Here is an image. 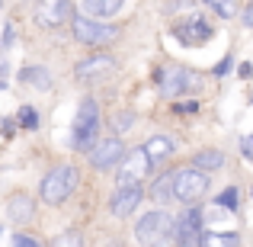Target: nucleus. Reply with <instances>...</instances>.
Segmentation results:
<instances>
[{
    "label": "nucleus",
    "mask_w": 253,
    "mask_h": 247,
    "mask_svg": "<svg viewBox=\"0 0 253 247\" xmlns=\"http://www.w3.org/2000/svg\"><path fill=\"white\" fill-rule=\"evenodd\" d=\"M112 129L116 132H128L131 129V112H116V116H112Z\"/></svg>",
    "instance_id": "nucleus-23"
},
{
    "label": "nucleus",
    "mask_w": 253,
    "mask_h": 247,
    "mask_svg": "<svg viewBox=\"0 0 253 247\" xmlns=\"http://www.w3.org/2000/svg\"><path fill=\"white\" fill-rule=\"evenodd\" d=\"M151 196H154L157 202H173V173L161 177L154 186H151Z\"/></svg>",
    "instance_id": "nucleus-19"
},
{
    "label": "nucleus",
    "mask_w": 253,
    "mask_h": 247,
    "mask_svg": "<svg viewBox=\"0 0 253 247\" xmlns=\"http://www.w3.org/2000/svg\"><path fill=\"white\" fill-rule=\"evenodd\" d=\"M221 209H228V212H237V190L234 186H228L224 193H218V199H215Z\"/></svg>",
    "instance_id": "nucleus-21"
},
{
    "label": "nucleus",
    "mask_w": 253,
    "mask_h": 247,
    "mask_svg": "<svg viewBox=\"0 0 253 247\" xmlns=\"http://www.w3.org/2000/svg\"><path fill=\"white\" fill-rule=\"evenodd\" d=\"M19 84H29V87H36V90H48V87H51V74H48V68L29 64V68L19 71Z\"/></svg>",
    "instance_id": "nucleus-16"
},
{
    "label": "nucleus",
    "mask_w": 253,
    "mask_h": 247,
    "mask_svg": "<svg viewBox=\"0 0 253 247\" xmlns=\"http://www.w3.org/2000/svg\"><path fill=\"white\" fill-rule=\"evenodd\" d=\"M122 6H125V0H84L86 16H96V19H109V16H116Z\"/></svg>",
    "instance_id": "nucleus-14"
},
{
    "label": "nucleus",
    "mask_w": 253,
    "mask_h": 247,
    "mask_svg": "<svg viewBox=\"0 0 253 247\" xmlns=\"http://www.w3.org/2000/svg\"><path fill=\"white\" fill-rule=\"evenodd\" d=\"M244 23H247V26H253V3L247 6V10H244Z\"/></svg>",
    "instance_id": "nucleus-31"
},
{
    "label": "nucleus",
    "mask_w": 253,
    "mask_h": 247,
    "mask_svg": "<svg viewBox=\"0 0 253 247\" xmlns=\"http://www.w3.org/2000/svg\"><path fill=\"white\" fill-rule=\"evenodd\" d=\"M135 238L141 244H157V241H167L173 238V218L167 212H148V215L138 218L135 225Z\"/></svg>",
    "instance_id": "nucleus-6"
},
{
    "label": "nucleus",
    "mask_w": 253,
    "mask_h": 247,
    "mask_svg": "<svg viewBox=\"0 0 253 247\" xmlns=\"http://www.w3.org/2000/svg\"><path fill=\"white\" fill-rule=\"evenodd\" d=\"M77 177H81V173H77V167H71V164H61V167H55V170H48L42 177V183H39L42 202H48V205L64 202V199L77 190Z\"/></svg>",
    "instance_id": "nucleus-1"
},
{
    "label": "nucleus",
    "mask_w": 253,
    "mask_h": 247,
    "mask_svg": "<svg viewBox=\"0 0 253 247\" xmlns=\"http://www.w3.org/2000/svg\"><path fill=\"white\" fill-rule=\"evenodd\" d=\"M3 135H6V138L13 135V119H3Z\"/></svg>",
    "instance_id": "nucleus-32"
},
{
    "label": "nucleus",
    "mask_w": 253,
    "mask_h": 247,
    "mask_svg": "<svg viewBox=\"0 0 253 247\" xmlns=\"http://www.w3.org/2000/svg\"><path fill=\"white\" fill-rule=\"evenodd\" d=\"M211 32H215V29H211V23H209V19H202V16H199V19H186V23H176V26H173V36H176L183 45L209 42Z\"/></svg>",
    "instance_id": "nucleus-11"
},
{
    "label": "nucleus",
    "mask_w": 253,
    "mask_h": 247,
    "mask_svg": "<svg viewBox=\"0 0 253 247\" xmlns=\"http://www.w3.org/2000/svg\"><path fill=\"white\" fill-rule=\"evenodd\" d=\"M13 244H16V247H36L39 241H36V238H29V235H19V231H16V235H13Z\"/></svg>",
    "instance_id": "nucleus-26"
},
{
    "label": "nucleus",
    "mask_w": 253,
    "mask_h": 247,
    "mask_svg": "<svg viewBox=\"0 0 253 247\" xmlns=\"http://www.w3.org/2000/svg\"><path fill=\"white\" fill-rule=\"evenodd\" d=\"M211 177L209 170H202V167H183V170L173 173V199H179V202H199V199L205 196V190H209Z\"/></svg>",
    "instance_id": "nucleus-4"
},
{
    "label": "nucleus",
    "mask_w": 253,
    "mask_h": 247,
    "mask_svg": "<svg viewBox=\"0 0 253 247\" xmlns=\"http://www.w3.org/2000/svg\"><path fill=\"white\" fill-rule=\"evenodd\" d=\"M112 71H116V61H112L109 55H93L86 58V61L77 64V81H103V77H109Z\"/></svg>",
    "instance_id": "nucleus-13"
},
{
    "label": "nucleus",
    "mask_w": 253,
    "mask_h": 247,
    "mask_svg": "<svg viewBox=\"0 0 253 247\" xmlns=\"http://www.w3.org/2000/svg\"><path fill=\"white\" fill-rule=\"evenodd\" d=\"M205 3L211 6V10L218 13V16H224V19H231L237 13V6H234V0H205Z\"/></svg>",
    "instance_id": "nucleus-20"
},
{
    "label": "nucleus",
    "mask_w": 253,
    "mask_h": 247,
    "mask_svg": "<svg viewBox=\"0 0 253 247\" xmlns=\"http://www.w3.org/2000/svg\"><path fill=\"white\" fill-rule=\"evenodd\" d=\"M74 19V3L71 0H39L36 3V23L45 29H58V26Z\"/></svg>",
    "instance_id": "nucleus-9"
},
{
    "label": "nucleus",
    "mask_w": 253,
    "mask_h": 247,
    "mask_svg": "<svg viewBox=\"0 0 253 247\" xmlns=\"http://www.w3.org/2000/svg\"><path fill=\"white\" fill-rule=\"evenodd\" d=\"M141 199H144L141 183H135V186H119L116 196L109 199V212L116 218H125V215H131V212L138 209V202H141Z\"/></svg>",
    "instance_id": "nucleus-10"
},
{
    "label": "nucleus",
    "mask_w": 253,
    "mask_h": 247,
    "mask_svg": "<svg viewBox=\"0 0 253 247\" xmlns=\"http://www.w3.org/2000/svg\"><path fill=\"white\" fill-rule=\"evenodd\" d=\"M151 167H154V161L148 157V151H144V148L128 151V154H122V167H119L116 183H119V186H135V183H144V180L151 177Z\"/></svg>",
    "instance_id": "nucleus-5"
},
{
    "label": "nucleus",
    "mask_w": 253,
    "mask_h": 247,
    "mask_svg": "<svg viewBox=\"0 0 253 247\" xmlns=\"http://www.w3.org/2000/svg\"><path fill=\"white\" fill-rule=\"evenodd\" d=\"M237 74H241L244 81H250V77H253V64H250V61H247V64H241V68H237Z\"/></svg>",
    "instance_id": "nucleus-27"
},
{
    "label": "nucleus",
    "mask_w": 253,
    "mask_h": 247,
    "mask_svg": "<svg viewBox=\"0 0 253 247\" xmlns=\"http://www.w3.org/2000/svg\"><path fill=\"white\" fill-rule=\"evenodd\" d=\"M32 215H36V205H32L29 196H16L10 202V218L13 222H29Z\"/></svg>",
    "instance_id": "nucleus-17"
},
{
    "label": "nucleus",
    "mask_w": 253,
    "mask_h": 247,
    "mask_svg": "<svg viewBox=\"0 0 253 247\" xmlns=\"http://www.w3.org/2000/svg\"><path fill=\"white\" fill-rule=\"evenodd\" d=\"M122 142L119 138H106V142H96L90 148V164L96 167V170H106V167H112L116 161H122Z\"/></svg>",
    "instance_id": "nucleus-12"
},
{
    "label": "nucleus",
    "mask_w": 253,
    "mask_h": 247,
    "mask_svg": "<svg viewBox=\"0 0 253 247\" xmlns=\"http://www.w3.org/2000/svg\"><path fill=\"white\" fill-rule=\"evenodd\" d=\"M173 241H179V244H202V241H209V235L202 231V209L189 205V209L173 222Z\"/></svg>",
    "instance_id": "nucleus-8"
},
{
    "label": "nucleus",
    "mask_w": 253,
    "mask_h": 247,
    "mask_svg": "<svg viewBox=\"0 0 253 247\" xmlns=\"http://www.w3.org/2000/svg\"><path fill=\"white\" fill-rule=\"evenodd\" d=\"M241 154L247 157V161H253V135H244L241 138Z\"/></svg>",
    "instance_id": "nucleus-25"
},
{
    "label": "nucleus",
    "mask_w": 253,
    "mask_h": 247,
    "mask_svg": "<svg viewBox=\"0 0 253 247\" xmlns=\"http://www.w3.org/2000/svg\"><path fill=\"white\" fill-rule=\"evenodd\" d=\"M192 164L202 167V170H218V167H224V154L221 151H199L192 157Z\"/></svg>",
    "instance_id": "nucleus-18"
},
{
    "label": "nucleus",
    "mask_w": 253,
    "mask_h": 247,
    "mask_svg": "<svg viewBox=\"0 0 253 247\" xmlns=\"http://www.w3.org/2000/svg\"><path fill=\"white\" fill-rule=\"evenodd\" d=\"M74 36L81 39L84 45H109L119 39V29L116 26H106V23H96V16H74Z\"/></svg>",
    "instance_id": "nucleus-7"
},
{
    "label": "nucleus",
    "mask_w": 253,
    "mask_h": 247,
    "mask_svg": "<svg viewBox=\"0 0 253 247\" xmlns=\"http://www.w3.org/2000/svg\"><path fill=\"white\" fill-rule=\"evenodd\" d=\"M13 39H16V32H13V23H6V32H3V42L13 45Z\"/></svg>",
    "instance_id": "nucleus-29"
},
{
    "label": "nucleus",
    "mask_w": 253,
    "mask_h": 247,
    "mask_svg": "<svg viewBox=\"0 0 253 247\" xmlns=\"http://www.w3.org/2000/svg\"><path fill=\"white\" fill-rule=\"evenodd\" d=\"M19 122H23V129H39V112L32 106H23L19 109Z\"/></svg>",
    "instance_id": "nucleus-22"
},
{
    "label": "nucleus",
    "mask_w": 253,
    "mask_h": 247,
    "mask_svg": "<svg viewBox=\"0 0 253 247\" xmlns=\"http://www.w3.org/2000/svg\"><path fill=\"white\" fill-rule=\"evenodd\" d=\"M199 109V103H179L176 106V112H196Z\"/></svg>",
    "instance_id": "nucleus-30"
},
{
    "label": "nucleus",
    "mask_w": 253,
    "mask_h": 247,
    "mask_svg": "<svg viewBox=\"0 0 253 247\" xmlns=\"http://www.w3.org/2000/svg\"><path fill=\"white\" fill-rule=\"evenodd\" d=\"M96 132H99V106H96V99L86 97V99H81L74 125H71V142H74V148L90 151L93 145H96Z\"/></svg>",
    "instance_id": "nucleus-3"
},
{
    "label": "nucleus",
    "mask_w": 253,
    "mask_h": 247,
    "mask_svg": "<svg viewBox=\"0 0 253 247\" xmlns=\"http://www.w3.org/2000/svg\"><path fill=\"white\" fill-rule=\"evenodd\" d=\"M154 81H157V90H161L164 97H183V93L202 90V77H199L196 71L183 68V64H167V68H161L154 74Z\"/></svg>",
    "instance_id": "nucleus-2"
},
{
    "label": "nucleus",
    "mask_w": 253,
    "mask_h": 247,
    "mask_svg": "<svg viewBox=\"0 0 253 247\" xmlns=\"http://www.w3.org/2000/svg\"><path fill=\"white\" fill-rule=\"evenodd\" d=\"M58 244H81V235H61V238H58Z\"/></svg>",
    "instance_id": "nucleus-28"
},
{
    "label": "nucleus",
    "mask_w": 253,
    "mask_h": 247,
    "mask_svg": "<svg viewBox=\"0 0 253 247\" xmlns=\"http://www.w3.org/2000/svg\"><path fill=\"white\" fill-rule=\"evenodd\" d=\"M231 68H234V58H231V55H224L221 61L215 64V71H211V74H215V77H224V74H231Z\"/></svg>",
    "instance_id": "nucleus-24"
},
{
    "label": "nucleus",
    "mask_w": 253,
    "mask_h": 247,
    "mask_svg": "<svg viewBox=\"0 0 253 247\" xmlns=\"http://www.w3.org/2000/svg\"><path fill=\"white\" fill-rule=\"evenodd\" d=\"M144 151H148V157L151 161H167V157L173 154V138H167V135H154V138H148V142L141 145Z\"/></svg>",
    "instance_id": "nucleus-15"
}]
</instances>
